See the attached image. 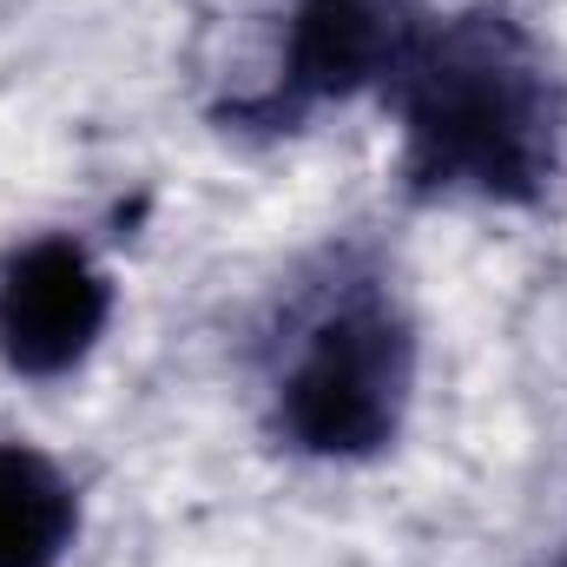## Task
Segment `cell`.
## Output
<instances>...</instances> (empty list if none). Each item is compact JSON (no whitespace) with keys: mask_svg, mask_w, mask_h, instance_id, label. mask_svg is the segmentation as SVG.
Masks as SVG:
<instances>
[{"mask_svg":"<svg viewBox=\"0 0 567 567\" xmlns=\"http://www.w3.org/2000/svg\"><path fill=\"white\" fill-rule=\"evenodd\" d=\"M106 310L113 290L93 258L66 238H40L0 271V357L20 377H60L100 343Z\"/></svg>","mask_w":567,"mask_h":567,"instance_id":"obj_3","label":"cell"},{"mask_svg":"<svg viewBox=\"0 0 567 567\" xmlns=\"http://www.w3.org/2000/svg\"><path fill=\"white\" fill-rule=\"evenodd\" d=\"M396 47L383 0H303L290 27V86L297 93H357Z\"/></svg>","mask_w":567,"mask_h":567,"instance_id":"obj_4","label":"cell"},{"mask_svg":"<svg viewBox=\"0 0 567 567\" xmlns=\"http://www.w3.org/2000/svg\"><path fill=\"white\" fill-rule=\"evenodd\" d=\"M73 542V488L33 449H0V567H53Z\"/></svg>","mask_w":567,"mask_h":567,"instance_id":"obj_5","label":"cell"},{"mask_svg":"<svg viewBox=\"0 0 567 567\" xmlns=\"http://www.w3.org/2000/svg\"><path fill=\"white\" fill-rule=\"evenodd\" d=\"M410 178L435 192L528 198L555 165L548 86L502 27H455L410 73Z\"/></svg>","mask_w":567,"mask_h":567,"instance_id":"obj_1","label":"cell"},{"mask_svg":"<svg viewBox=\"0 0 567 567\" xmlns=\"http://www.w3.org/2000/svg\"><path fill=\"white\" fill-rule=\"evenodd\" d=\"M410 390V337L383 303H350L317 323L284 383V429L310 455H370L390 442Z\"/></svg>","mask_w":567,"mask_h":567,"instance_id":"obj_2","label":"cell"}]
</instances>
